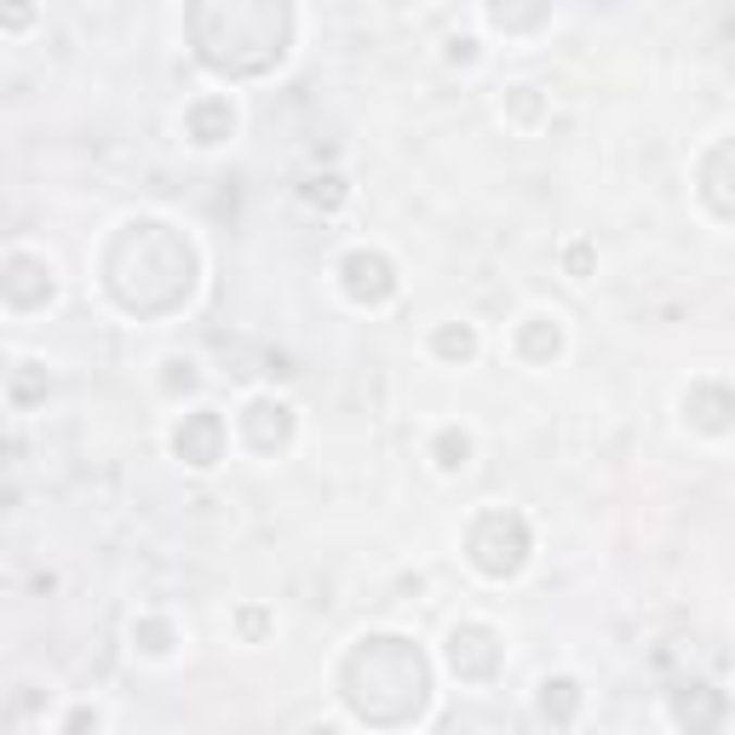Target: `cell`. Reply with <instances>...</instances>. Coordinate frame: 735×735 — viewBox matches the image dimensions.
Listing matches in <instances>:
<instances>
[{
	"mask_svg": "<svg viewBox=\"0 0 735 735\" xmlns=\"http://www.w3.org/2000/svg\"><path fill=\"white\" fill-rule=\"evenodd\" d=\"M443 47H448V64H477V47H483V40H477V35H448Z\"/></svg>",
	"mask_w": 735,
	"mask_h": 735,
	"instance_id": "8fae6325",
	"label": "cell"
},
{
	"mask_svg": "<svg viewBox=\"0 0 735 735\" xmlns=\"http://www.w3.org/2000/svg\"><path fill=\"white\" fill-rule=\"evenodd\" d=\"M304 196L328 201V208H334V201H345V178H311V184H304Z\"/></svg>",
	"mask_w": 735,
	"mask_h": 735,
	"instance_id": "7c38bea8",
	"label": "cell"
},
{
	"mask_svg": "<svg viewBox=\"0 0 735 735\" xmlns=\"http://www.w3.org/2000/svg\"><path fill=\"white\" fill-rule=\"evenodd\" d=\"M575 707H581L575 678H546V684H540V712H546V719L569 724V719H575Z\"/></svg>",
	"mask_w": 735,
	"mask_h": 735,
	"instance_id": "ba28073f",
	"label": "cell"
},
{
	"mask_svg": "<svg viewBox=\"0 0 735 735\" xmlns=\"http://www.w3.org/2000/svg\"><path fill=\"white\" fill-rule=\"evenodd\" d=\"M432 460H437V472H465L472 465V432L465 425H443L432 437Z\"/></svg>",
	"mask_w": 735,
	"mask_h": 735,
	"instance_id": "52a82bcc",
	"label": "cell"
},
{
	"mask_svg": "<svg viewBox=\"0 0 735 735\" xmlns=\"http://www.w3.org/2000/svg\"><path fill=\"white\" fill-rule=\"evenodd\" d=\"M437 357H448V362H472L477 357V328L472 322H448V328H437Z\"/></svg>",
	"mask_w": 735,
	"mask_h": 735,
	"instance_id": "9c48e42d",
	"label": "cell"
},
{
	"mask_svg": "<svg viewBox=\"0 0 735 735\" xmlns=\"http://www.w3.org/2000/svg\"><path fill=\"white\" fill-rule=\"evenodd\" d=\"M173 448H178V460H190V465H219V454H224V420L213 414V408L184 414V425L173 432Z\"/></svg>",
	"mask_w": 735,
	"mask_h": 735,
	"instance_id": "3957f363",
	"label": "cell"
},
{
	"mask_svg": "<svg viewBox=\"0 0 735 735\" xmlns=\"http://www.w3.org/2000/svg\"><path fill=\"white\" fill-rule=\"evenodd\" d=\"M184 127H190V138L201 150H213V145H224V138L236 133V104H231V98H219V92L196 98V104L184 110Z\"/></svg>",
	"mask_w": 735,
	"mask_h": 735,
	"instance_id": "5b68a950",
	"label": "cell"
},
{
	"mask_svg": "<svg viewBox=\"0 0 735 735\" xmlns=\"http://www.w3.org/2000/svg\"><path fill=\"white\" fill-rule=\"evenodd\" d=\"M465 551H472V563L488 581H506V575H518V569L528 563V523L518 512H483L472 523Z\"/></svg>",
	"mask_w": 735,
	"mask_h": 735,
	"instance_id": "6da1fadb",
	"label": "cell"
},
{
	"mask_svg": "<svg viewBox=\"0 0 735 735\" xmlns=\"http://www.w3.org/2000/svg\"><path fill=\"white\" fill-rule=\"evenodd\" d=\"M339 276H345V294H351L357 304H385V299L397 294V264L385 259L379 248H357V253H345Z\"/></svg>",
	"mask_w": 735,
	"mask_h": 735,
	"instance_id": "7a4b0ae2",
	"label": "cell"
},
{
	"mask_svg": "<svg viewBox=\"0 0 735 735\" xmlns=\"http://www.w3.org/2000/svg\"><path fill=\"white\" fill-rule=\"evenodd\" d=\"M684 414L701 425V432H730L735 425V391L719 379H701V385H689L684 391Z\"/></svg>",
	"mask_w": 735,
	"mask_h": 735,
	"instance_id": "277c9868",
	"label": "cell"
},
{
	"mask_svg": "<svg viewBox=\"0 0 735 735\" xmlns=\"http://www.w3.org/2000/svg\"><path fill=\"white\" fill-rule=\"evenodd\" d=\"M518 345H523V357L528 362H551L563 351V328H558V316H528L523 328H518Z\"/></svg>",
	"mask_w": 735,
	"mask_h": 735,
	"instance_id": "8992f818",
	"label": "cell"
},
{
	"mask_svg": "<svg viewBox=\"0 0 735 735\" xmlns=\"http://www.w3.org/2000/svg\"><path fill=\"white\" fill-rule=\"evenodd\" d=\"M133 649H145V656H167L173 632L161 626V621H133Z\"/></svg>",
	"mask_w": 735,
	"mask_h": 735,
	"instance_id": "30bf717a",
	"label": "cell"
},
{
	"mask_svg": "<svg viewBox=\"0 0 735 735\" xmlns=\"http://www.w3.org/2000/svg\"><path fill=\"white\" fill-rule=\"evenodd\" d=\"M586 264H591L586 248H569V271H575V282H586Z\"/></svg>",
	"mask_w": 735,
	"mask_h": 735,
	"instance_id": "5bb4252c",
	"label": "cell"
},
{
	"mask_svg": "<svg viewBox=\"0 0 735 735\" xmlns=\"http://www.w3.org/2000/svg\"><path fill=\"white\" fill-rule=\"evenodd\" d=\"M87 730H98V712H87V707H80L75 719H70V735H87Z\"/></svg>",
	"mask_w": 735,
	"mask_h": 735,
	"instance_id": "4fadbf2b",
	"label": "cell"
},
{
	"mask_svg": "<svg viewBox=\"0 0 735 735\" xmlns=\"http://www.w3.org/2000/svg\"><path fill=\"white\" fill-rule=\"evenodd\" d=\"M304 735H339V730H328V724H316V730H304Z\"/></svg>",
	"mask_w": 735,
	"mask_h": 735,
	"instance_id": "9a60e30c",
	"label": "cell"
}]
</instances>
